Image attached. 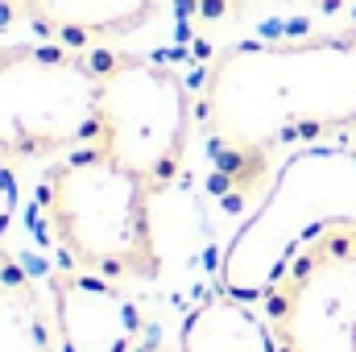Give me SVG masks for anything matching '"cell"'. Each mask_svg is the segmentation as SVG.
I'll use <instances>...</instances> for the list:
<instances>
[{
    "mask_svg": "<svg viewBox=\"0 0 356 352\" xmlns=\"http://www.w3.org/2000/svg\"><path fill=\"white\" fill-rule=\"evenodd\" d=\"M327 4H336V0H327Z\"/></svg>",
    "mask_w": 356,
    "mask_h": 352,
    "instance_id": "cell-13",
    "label": "cell"
},
{
    "mask_svg": "<svg viewBox=\"0 0 356 352\" xmlns=\"http://www.w3.org/2000/svg\"><path fill=\"white\" fill-rule=\"evenodd\" d=\"M91 63L99 91L88 145L145 178L154 191L175 186L199 116L186 79L158 58L124 50H95Z\"/></svg>",
    "mask_w": 356,
    "mask_h": 352,
    "instance_id": "cell-4",
    "label": "cell"
},
{
    "mask_svg": "<svg viewBox=\"0 0 356 352\" xmlns=\"http://www.w3.org/2000/svg\"><path fill=\"white\" fill-rule=\"evenodd\" d=\"M261 303L277 352H356V216L311 228Z\"/></svg>",
    "mask_w": 356,
    "mask_h": 352,
    "instance_id": "cell-6",
    "label": "cell"
},
{
    "mask_svg": "<svg viewBox=\"0 0 356 352\" xmlns=\"http://www.w3.org/2000/svg\"><path fill=\"white\" fill-rule=\"evenodd\" d=\"M332 216H356V150L353 145L294 150L277 166L266 199L236 228L220 262V290L245 303L266 298L294 245Z\"/></svg>",
    "mask_w": 356,
    "mask_h": 352,
    "instance_id": "cell-3",
    "label": "cell"
},
{
    "mask_svg": "<svg viewBox=\"0 0 356 352\" xmlns=\"http://www.w3.org/2000/svg\"><path fill=\"white\" fill-rule=\"evenodd\" d=\"M348 141H353V150H356V133H353V137H348Z\"/></svg>",
    "mask_w": 356,
    "mask_h": 352,
    "instance_id": "cell-12",
    "label": "cell"
},
{
    "mask_svg": "<svg viewBox=\"0 0 356 352\" xmlns=\"http://www.w3.org/2000/svg\"><path fill=\"white\" fill-rule=\"evenodd\" d=\"M178 352H277L273 349V332H269L266 315L253 311V303L216 290L203 294L178 332Z\"/></svg>",
    "mask_w": 356,
    "mask_h": 352,
    "instance_id": "cell-9",
    "label": "cell"
},
{
    "mask_svg": "<svg viewBox=\"0 0 356 352\" xmlns=\"http://www.w3.org/2000/svg\"><path fill=\"white\" fill-rule=\"evenodd\" d=\"M158 199L162 191L95 145L46 162L38 182V211L63 262L116 286L162 273Z\"/></svg>",
    "mask_w": 356,
    "mask_h": 352,
    "instance_id": "cell-2",
    "label": "cell"
},
{
    "mask_svg": "<svg viewBox=\"0 0 356 352\" xmlns=\"http://www.w3.org/2000/svg\"><path fill=\"white\" fill-rule=\"evenodd\" d=\"M91 54L0 33V162H54L95 133Z\"/></svg>",
    "mask_w": 356,
    "mask_h": 352,
    "instance_id": "cell-5",
    "label": "cell"
},
{
    "mask_svg": "<svg viewBox=\"0 0 356 352\" xmlns=\"http://www.w3.org/2000/svg\"><path fill=\"white\" fill-rule=\"evenodd\" d=\"M17 199H21V186H17V175L8 162H0V245H4V232L17 216Z\"/></svg>",
    "mask_w": 356,
    "mask_h": 352,
    "instance_id": "cell-11",
    "label": "cell"
},
{
    "mask_svg": "<svg viewBox=\"0 0 356 352\" xmlns=\"http://www.w3.org/2000/svg\"><path fill=\"white\" fill-rule=\"evenodd\" d=\"M46 294L54 307L63 352H133L141 336V315L116 282L83 273L75 265H58L46 282Z\"/></svg>",
    "mask_w": 356,
    "mask_h": 352,
    "instance_id": "cell-7",
    "label": "cell"
},
{
    "mask_svg": "<svg viewBox=\"0 0 356 352\" xmlns=\"http://www.w3.org/2000/svg\"><path fill=\"white\" fill-rule=\"evenodd\" d=\"M0 352H63L50 294L0 253Z\"/></svg>",
    "mask_w": 356,
    "mask_h": 352,
    "instance_id": "cell-10",
    "label": "cell"
},
{
    "mask_svg": "<svg viewBox=\"0 0 356 352\" xmlns=\"http://www.w3.org/2000/svg\"><path fill=\"white\" fill-rule=\"evenodd\" d=\"M199 125L232 203L273 182L282 150L356 133V21L332 33L224 46L199 88Z\"/></svg>",
    "mask_w": 356,
    "mask_h": 352,
    "instance_id": "cell-1",
    "label": "cell"
},
{
    "mask_svg": "<svg viewBox=\"0 0 356 352\" xmlns=\"http://www.w3.org/2000/svg\"><path fill=\"white\" fill-rule=\"evenodd\" d=\"M166 0H0V33L29 29L67 50L104 46L145 29Z\"/></svg>",
    "mask_w": 356,
    "mask_h": 352,
    "instance_id": "cell-8",
    "label": "cell"
}]
</instances>
